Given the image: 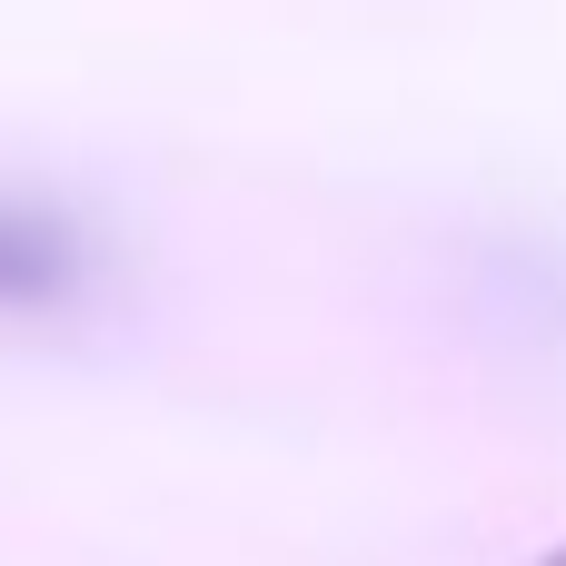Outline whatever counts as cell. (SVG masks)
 Here are the masks:
<instances>
[{"instance_id": "1", "label": "cell", "mask_w": 566, "mask_h": 566, "mask_svg": "<svg viewBox=\"0 0 566 566\" xmlns=\"http://www.w3.org/2000/svg\"><path fill=\"white\" fill-rule=\"evenodd\" d=\"M90 298H109V229L60 189L0 179V318L50 328V318H80Z\"/></svg>"}]
</instances>
